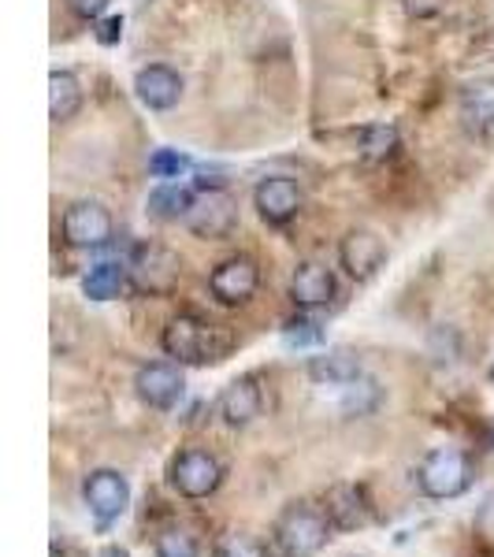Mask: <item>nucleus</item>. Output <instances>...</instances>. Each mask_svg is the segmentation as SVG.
Masks as SVG:
<instances>
[{
  "instance_id": "obj_1",
  "label": "nucleus",
  "mask_w": 494,
  "mask_h": 557,
  "mask_svg": "<svg viewBox=\"0 0 494 557\" xmlns=\"http://www.w3.org/2000/svg\"><path fill=\"white\" fill-rule=\"evenodd\" d=\"M160 346H164V354L175 357L178 364L205 368V364H220L223 357L231 354L235 338H231V331L220 327V323L194 317V312H183V317H175L164 327Z\"/></svg>"
},
{
  "instance_id": "obj_2",
  "label": "nucleus",
  "mask_w": 494,
  "mask_h": 557,
  "mask_svg": "<svg viewBox=\"0 0 494 557\" xmlns=\"http://www.w3.org/2000/svg\"><path fill=\"white\" fill-rule=\"evenodd\" d=\"M331 520L323 513V506L312 502H291L272 528V543L283 557H312L328 546L331 539Z\"/></svg>"
},
{
  "instance_id": "obj_3",
  "label": "nucleus",
  "mask_w": 494,
  "mask_h": 557,
  "mask_svg": "<svg viewBox=\"0 0 494 557\" xmlns=\"http://www.w3.org/2000/svg\"><path fill=\"white\" fill-rule=\"evenodd\" d=\"M186 227L205 242H223L238 227V201L227 186H201L186 212Z\"/></svg>"
},
{
  "instance_id": "obj_4",
  "label": "nucleus",
  "mask_w": 494,
  "mask_h": 557,
  "mask_svg": "<svg viewBox=\"0 0 494 557\" xmlns=\"http://www.w3.org/2000/svg\"><path fill=\"white\" fill-rule=\"evenodd\" d=\"M127 272H131V283L138 286L141 294L164 298V294H172L178 286L183 264H178V257L168 246H160V242H141V246H134Z\"/></svg>"
},
{
  "instance_id": "obj_5",
  "label": "nucleus",
  "mask_w": 494,
  "mask_h": 557,
  "mask_svg": "<svg viewBox=\"0 0 494 557\" xmlns=\"http://www.w3.org/2000/svg\"><path fill=\"white\" fill-rule=\"evenodd\" d=\"M417 483L428 498H457L472 487V461L461 450H431L417 469Z\"/></svg>"
},
{
  "instance_id": "obj_6",
  "label": "nucleus",
  "mask_w": 494,
  "mask_h": 557,
  "mask_svg": "<svg viewBox=\"0 0 494 557\" xmlns=\"http://www.w3.org/2000/svg\"><path fill=\"white\" fill-rule=\"evenodd\" d=\"M60 231H64L67 246H75V249H101L115 235V220H112V212H108L104 205L75 201L64 212V223H60Z\"/></svg>"
},
{
  "instance_id": "obj_7",
  "label": "nucleus",
  "mask_w": 494,
  "mask_h": 557,
  "mask_svg": "<svg viewBox=\"0 0 494 557\" xmlns=\"http://www.w3.org/2000/svg\"><path fill=\"white\" fill-rule=\"evenodd\" d=\"M257 286H260V268L254 257H227L223 264H215L209 275L212 298L220 305H227V309H238V305L254 301Z\"/></svg>"
},
{
  "instance_id": "obj_8",
  "label": "nucleus",
  "mask_w": 494,
  "mask_h": 557,
  "mask_svg": "<svg viewBox=\"0 0 494 557\" xmlns=\"http://www.w3.org/2000/svg\"><path fill=\"white\" fill-rule=\"evenodd\" d=\"M83 498H86L89 513L101 520V524H112V520H120L123 513H127L131 483H127V475H120L115 469H97V472L86 475Z\"/></svg>"
},
{
  "instance_id": "obj_9",
  "label": "nucleus",
  "mask_w": 494,
  "mask_h": 557,
  "mask_svg": "<svg viewBox=\"0 0 494 557\" xmlns=\"http://www.w3.org/2000/svg\"><path fill=\"white\" fill-rule=\"evenodd\" d=\"M301 205H305L301 186L286 175L260 178L257 190H254V209L260 212V220L272 223V227H286V223L301 212Z\"/></svg>"
},
{
  "instance_id": "obj_10",
  "label": "nucleus",
  "mask_w": 494,
  "mask_h": 557,
  "mask_svg": "<svg viewBox=\"0 0 494 557\" xmlns=\"http://www.w3.org/2000/svg\"><path fill=\"white\" fill-rule=\"evenodd\" d=\"M220 480H223L220 461L205 450H183L172 461V487L183 498H209L220 487Z\"/></svg>"
},
{
  "instance_id": "obj_11",
  "label": "nucleus",
  "mask_w": 494,
  "mask_h": 557,
  "mask_svg": "<svg viewBox=\"0 0 494 557\" xmlns=\"http://www.w3.org/2000/svg\"><path fill=\"white\" fill-rule=\"evenodd\" d=\"M338 260H343L349 278L368 283V278L387 264V246H383V238L375 235V231L357 227V231H349V235L343 238V246H338Z\"/></svg>"
},
{
  "instance_id": "obj_12",
  "label": "nucleus",
  "mask_w": 494,
  "mask_h": 557,
  "mask_svg": "<svg viewBox=\"0 0 494 557\" xmlns=\"http://www.w3.org/2000/svg\"><path fill=\"white\" fill-rule=\"evenodd\" d=\"M461 123L476 141H494V78L480 75L461 86Z\"/></svg>"
},
{
  "instance_id": "obj_13",
  "label": "nucleus",
  "mask_w": 494,
  "mask_h": 557,
  "mask_svg": "<svg viewBox=\"0 0 494 557\" xmlns=\"http://www.w3.org/2000/svg\"><path fill=\"white\" fill-rule=\"evenodd\" d=\"M134 94H138V101L152 108V112H172V108L183 101V78L168 64H149L134 75Z\"/></svg>"
},
{
  "instance_id": "obj_14",
  "label": "nucleus",
  "mask_w": 494,
  "mask_h": 557,
  "mask_svg": "<svg viewBox=\"0 0 494 557\" xmlns=\"http://www.w3.org/2000/svg\"><path fill=\"white\" fill-rule=\"evenodd\" d=\"M134 391H138V398L146 401L149 409H172L178 398H183L186 383H183V372H178L175 364H146L138 368V380H134Z\"/></svg>"
},
{
  "instance_id": "obj_15",
  "label": "nucleus",
  "mask_w": 494,
  "mask_h": 557,
  "mask_svg": "<svg viewBox=\"0 0 494 557\" xmlns=\"http://www.w3.org/2000/svg\"><path fill=\"white\" fill-rule=\"evenodd\" d=\"M291 298L298 309H323L335 301V275L317 260H301L291 275Z\"/></svg>"
},
{
  "instance_id": "obj_16",
  "label": "nucleus",
  "mask_w": 494,
  "mask_h": 557,
  "mask_svg": "<svg viewBox=\"0 0 494 557\" xmlns=\"http://www.w3.org/2000/svg\"><path fill=\"white\" fill-rule=\"evenodd\" d=\"M215 409H220V417L227 420L231 428H246V424H254L260 417V409H264V394H260L254 375H242V380H235L220 394Z\"/></svg>"
},
{
  "instance_id": "obj_17",
  "label": "nucleus",
  "mask_w": 494,
  "mask_h": 557,
  "mask_svg": "<svg viewBox=\"0 0 494 557\" xmlns=\"http://www.w3.org/2000/svg\"><path fill=\"white\" fill-rule=\"evenodd\" d=\"M309 380L320 386H349L361 380V357L346 346L323 349V354L309 357Z\"/></svg>"
},
{
  "instance_id": "obj_18",
  "label": "nucleus",
  "mask_w": 494,
  "mask_h": 557,
  "mask_svg": "<svg viewBox=\"0 0 494 557\" xmlns=\"http://www.w3.org/2000/svg\"><path fill=\"white\" fill-rule=\"evenodd\" d=\"M323 513L335 528H343V532H354V528H361L368 520V506H365V494L357 487H349V483H338V487L328 491V498H323Z\"/></svg>"
},
{
  "instance_id": "obj_19",
  "label": "nucleus",
  "mask_w": 494,
  "mask_h": 557,
  "mask_svg": "<svg viewBox=\"0 0 494 557\" xmlns=\"http://www.w3.org/2000/svg\"><path fill=\"white\" fill-rule=\"evenodd\" d=\"M83 108V86L71 71H52L49 75V120L52 123H67L78 115Z\"/></svg>"
},
{
  "instance_id": "obj_20",
  "label": "nucleus",
  "mask_w": 494,
  "mask_h": 557,
  "mask_svg": "<svg viewBox=\"0 0 494 557\" xmlns=\"http://www.w3.org/2000/svg\"><path fill=\"white\" fill-rule=\"evenodd\" d=\"M127 283H131L127 264H112V260H104V264L89 268V275L83 278V290H86L89 301H112L127 290Z\"/></svg>"
},
{
  "instance_id": "obj_21",
  "label": "nucleus",
  "mask_w": 494,
  "mask_h": 557,
  "mask_svg": "<svg viewBox=\"0 0 494 557\" xmlns=\"http://www.w3.org/2000/svg\"><path fill=\"white\" fill-rule=\"evenodd\" d=\"M357 152H361V160H368V164L391 160L398 152V127L394 123H372V127H365L361 138H357Z\"/></svg>"
},
{
  "instance_id": "obj_22",
  "label": "nucleus",
  "mask_w": 494,
  "mask_h": 557,
  "mask_svg": "<svg viewBox=\"0 0 494 557\" xmlns=\"http://www.w3.org/2000/svg\"><path fill=\"white\" fill-rule=\"evenodd\" d=\"M190 201H194V194L186 190V186L164 183L160 190L149 194V215H157V220H164V223L186 220V212H190Z\"/></svg>"
},
{
  "instance_id": "obj_23",
  "label": "nucleus",
  "mask_w": 494,
  "mask_h": 557,
  "mask_svg": "<svg viewBox=\"0 0 494 557\" xmlns=\"http://www.w3.org/2000/svg\"><path fill=\"white\" fill-rule=\"evenodd\" d=\"M190 172V157L178 149H157L149 157V175L152 178H164V183H172V178H183Z\"/></svg>"
},
{
  "instance_id": "obj_24",
  "label": "nucleus",
  "mask_w": 494,
  "mask_h": 557,
  "mask_svg": "<svg viewBox=\"0 0 494 557\" xmlns=\"http://www.w3.org/2000/svg\"><path fill=\"white\" fill-rule=\"evenodd\" d=\"M157 557H201V546H197V539L190 532L172 528V532L157 539Z\"/></svg>"
},
{
  "instance_id": "obj_25",
  "label": "nucleus",
  "mask_w": 494,
  "mask_h": 557,
  "mask_svg": "<svg viewBox=\"0 0 494 557\" xmlns=\"http://www.w3.org/2000/svg\"><path fill=\"white\" fill-rule=\"evenodd\" d=\"M212 557H268V550H264L260 539L235 532V535H223L220 543H215Z\"/></svg>"
},
{
  "instance_id": "obj_26",
  "label": "nucleus",
  "mask_w": 494,
  "mask_h": 557,
  "mask_svg": "<svg viewBox=\"0 0 494 557\" xmlns=\"http://www.w3.org/2000/svg\"><path fill=\"white\" fill-rule=\"evenodd\" d=\"M283 343L286 346H317V343H323V331L317 327L312 320H291L283 327Z\"/></svg>"
},
{
  "instance_id": "obj_27",
  "label": "nucleus",
  "mask_w": 494,
  "mask_h": 557,
  "mask_svg": "<svg viewBox=\"0 0 494 557\" xmlns=\"http://www.w3.org/2000/svg\"><path fill=\"white\" fill-rule=\"evenodd\" d=\"M409 20H435L439 12L446 8V0H402Z\"/></svg>"
},
{
  "instance_id": "obj_28",
  "label": "nucleus",
  "mask_w": 494,
  "mask_h": 557,
  "mask_svg": "<svg viewBox=\"0 0 494 557\" xmlns=\"http://www.w3.org/2000/svg\"><path fill=\"white\" fill-rule=\"evenodd\" d=\"M108 4H112V0H67L71 12H75L78 20H86V23H89V20H101Z\"/></svg>"
},
{
  "instance_id": "obj_29",
  "label": "nucleus",
  "mask_w": 494,
  "mask_h": 557,
  "mask_svg": "<svg viewBox=\"0 0 494 557\" xmlns=\"http://www.w3.org/2000/svg\"><path fill=\"white\" fill-rule=\"evenodd\" d=\"M97 38H101V45H115L123 38V20L120 15H112V20L101 23V30H97Z\"/></svg>"
},
{
  "instance_id": "obj_30",
  "label": "nucleus",
  "mask_w": 494,
  "mask_h": 557,
  "mask_svg": "<svg viewBox=\"0 0 494 557\" xmlns=\"http://www.w3.org/2000/svg\"><path fill=\"white\" fill-rule=\"evenodd\" d=\"M104 557H127V550H115V546H108Z\"/></svg>"
},
{
  "instance_id": "obj_31",
  "label": "nucleus",
  "mask_w": 494,
  "mask_h": 557,
  "mask_svg": "<svg viewBox=\"0 0 494 557\" xmlns=\"http://www.w3.org/2000/svg\"><path fill=\"white\" fill-rule=\"evenodd\" d=\"M491 446H494V428H491Z\"/></svg>"
},
{
  "instance_id": "obj_32",
  "label": "nucleus",
  "mask_w": 494,
  "mask_h": 557,
  "mask_svg": "<svg viewBox=\"0 0 494 557\" xmlns=\"http://www.w3.org/2000/svg\"><path fill=\"white\" fill-rule=\"evenodd\" d=\"M491 375H494V364H491Z\"/></svg>"
}]
</instances>
